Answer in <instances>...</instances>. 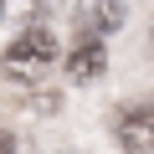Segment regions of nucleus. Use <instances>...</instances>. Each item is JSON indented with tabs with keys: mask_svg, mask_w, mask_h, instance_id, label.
Returning <instances> with one entry per match:
<instances>
[{
	"mask_svg": "<svg viewBox=\"0 0 154 154\" xmlns=\"http://www.w3.org/2000/svg\"><path fill=\"white\" fill-rule=\"evenodd\" d=\"M0 154H21V144H16V134H0Z\"/></svg>",
	"mask_w": 154,
	"mask_h": 154,
	"instance_id": "6",
	"label": "nucleus"
},
{
	"mask_svg": "<svg viewBox=\"0 0 154 154\" xmlns=\"http://www.w3.org/2000/svg\"><path fill=\"white\" fill-rule=\"evenodd\" d=\"M103 67H108V51H103V41H77L72 51H67V77L72 82H98L103 77Z\"/></svg>",
	"mask_w": 154,
	"mask_h": 154,
	"instance_id": "4",
	"label": "nucleus"
},
{
	"mask_svg": "<svg viewBox=\"0 0 154 154\" xmlns=\"http://www.w3.org/2000/svg\"><path fill=\"white\" fill-rule=\"evenodd\" d=\"M51 67H57V36H51L46 26H31V31H21V36L5 46V57H0V72H5L11 82H21V88L41 82Z\"/></svg>",
	"mask_w": 154,
	"mask_h": 154,
	"instance_id": "1",
	"label": "nucleus"
},
{
	"mask_svg": "<svg viewBox=\"0 0 154 154\" xmlns=\"http://www.w3.org/2000/svg\"><path fill=\"white\" fill-rule=\"evenodd\" d=\"M31 108H36V113H57V108H62V98H57V93H36V98H31Z\"/></svg>",
	"mask_w": 154,
	"mask_h": 154,
	"instance_id": "5",
	"label": "nucleus"
},
{
	"mask_svg": "<svg viewBox=\"0 0 154 154\" xmlns=\"http://www.w3.org/2000/svg\"><path fill=\"white\" fill-rule=\"evenodd\" d=\"M113 139L123 154H149L154 149V103H123L118 118H113Z\"/></svg>",
	"mask_w": 154,
	"mask_h": 154,
	"instance_id": "2",
	"label": "nucleus"
},
{
	"mask_svg": "<svg viewBox=\"0 0 154 154\" xmlns=\"http://www.w3.org/2000/svg\"><path fill=\"white\" fill-rule=\"evenodd\" d=\"M123 16H128V5H77V11H72V21H77V36H82V46H88V41H98L103 31L123 26Z\"/></svg>",
	"mask_w": 154,
	"mask_h": 154,
	"instance_id": "3",
	"label": "nucleus"
}]
</instances>
